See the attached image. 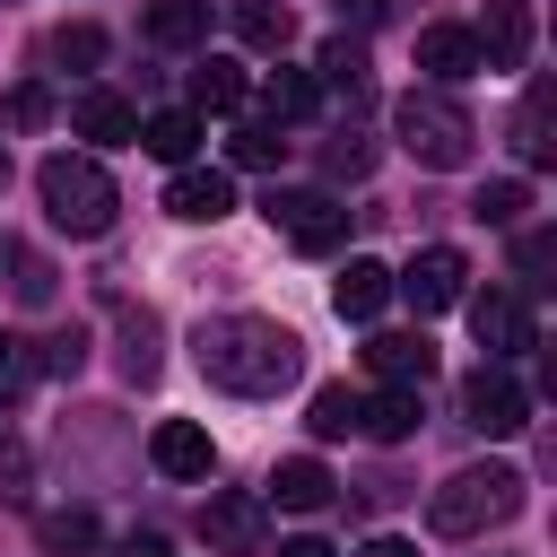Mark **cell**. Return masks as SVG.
Masks as SVG:
<instances>
[{"label": "cell", "mask_w": 557, "mask_h": 557, "mask_svg": "<svg viewBox=\"0 0 557 557\" xmlns=\"http://www.w3.org/2000/svg\"><path fill=\"white\" fill-rule=\"evenodd\" d=\"M191 357H200V374L218 383V392H235V400H270V392H287L296 383V331L287 322H270V313H209L200 331H191Z\"/></svg>", "instance_id": "1"}, {"label": "cell", "mask_w": 557, "mask_h": 557, "mask_svg": "<svg viewBox=\"0 0 557 557\" xmlns=\"http://www.w3.org/2000/svg\"><path fill=\"white\" fill-rule=\"evenodd\" d=\"M513 513H522V470H505V461H470L426 496V522L444 540H479V531H496Z\"/></svg>", "instance_id": "2"}, {"label": "cell", "mask_w": 557, "mask_h": 557, "mask_svg": "<svg viewBox=\"0 0 557 557\" xmlns=\"http://www.w3.org/2000/svg\"><path fill=\"white\" fill-rule=\"evenodd\" d=\"M392 131H400V148H409L418 165H435V174L470 165V139H479V122H470V104H461L453 87H409V96L392 104Z\"/></svg>", "instance_id": "3"}, {"label": "cell", "mask_w": 557, "mask_h": 557, "mask_svg": "<svg viewBox=\"0 0 557 557\" xmlns=\"http://www.w3.org/2000/svg\"><path fill=\"white\" fill-rule=\"evenodd\" d=\"M35 191H44V218H52L61 235H104L113 209H122V200H113V174H104L96 157H70V148L35 165Z\"/></svg>", "instance_id": "4"}, {"label": "cell", "mask_w": 557, "mask_h": 557, "mask_svg": "<svg viewBox=\"0 0 557 557\" xmlns=\"http://www.w3.org/2000/svg\"><path fill=\"white\" fill-rule=\"evenodd\" d=\"M270 226H278L296 252H339L348 209H339L331 191H270Z\"/></svg>", "instance_id": "5"}, {"label": "cell", "mask_w": 557, "mask_h": 557, "mask_svg": "<svg viewBox=\"0 0 557 557\" xmlns=\"http://www.w3.org/2000/svg\"><path fill=\"white\" fill-rule=\"evenodd\" d=\"M200 540H209L218 557H261V540H270V505L244 496V487H218V496L200 505Z\"/></svg>", "instance_id": "6"}, {"label": "cell", "mask_w": 557, "mask_h": 557, "mask_svg": "<svg viewBox=\"0 0 557 557\" xmlns=\"http://www.w3.org/2000/svg\"><path fill=\"white\" fill-rule=\"evenodd\" d=\"M461 418H470L479 435H522V426H531V392H522L505 366H479V374L461 383Z\"/></svg>", "instance_id": "7"}, {"label": "cell", "mask_w": 557, "mask_h": 557, "mask_svg": "<svg viewBox=\"0 0 557 557\" xmlns=\"http://www.w3.org/2000/svg\"><path fill=\"white\" fill-rule=\"evenodd\" d=\"M470 339L487 348V366H505V357L540 348V331H531V305H522V296H470Z\"/></svg>", "instance_id": "8"}, {"label": "cell", "mask_w": 557, "mask_h": 557, "mask_svg": "<svg viewBox=\"0 0 557 557\" xmlns=\"http://www.w3.org/2000/svg\"><path fill=\"white\" fill-rule=\"evenodd\" d=\"M461 278H470V270H461V252H453V244H426L392 287H400L418 313H453V305H461Z\"/></svg>", "instance_id": "9"}, {"label": "cell", "mask_w": 557, "mask_h": 557, "mask_svg": "<svg viewBox=\"0 0 557 557\" xmlns=\"http://www.w3.org/2000/svg\"><path fill=\"white\" fill-rule=\"evenodd\" d=\"M226 209H235V174H218V165H183L165 183V218H183V226H218Z\"/></svg>", "instance_id": "10"}, {"label": "cell", "mask_w": 557, "mask_h": 557, "mask_svg": "<svg viewBox=\"0 0 557 557\" xmlns=\"http://www.w3.org/2000/svg\"><path fill=\"white\" fill-rule=\"evenodd\" d=\"M470 35H479V70H522L531 61V9L522 0H487V17Z\"/></svg>", "instance_id": "11"}, {"label": "cell", "mask_w": 557, "mask_h": 557, "mask_svg": "<svg viewBox=\"0 0 557 557\" xmlns=\"http://www.w3.org/2000/svg\"><path fill=\"white\" fill-rule=\"evenodd\" d=\"M148 461H157L165 479H209V470H218V444H209V426H191V418H165V426L148 435Z\"/></svg>", "instance_id": "12"}, {"label": "cell", "mask_w": 557, "mask_h": 557, "mask_svg": "<svg viewBox=\"0 0 557 557\" xmlns=\"http://www.w3.org/2000/svg\"><path fill=\"white\" fill-rule=\"evenodd\" d=\"M418 70H426L435 87L479 78V35H470V26H418Z\"/></svg>", "instance_id": "13"}, {"label": "cell", "mask_w": 557, "mask_h": 557, "mask_svg": "<svg viewBox=\"0 0 557 557\" xmlns=\"http://www.w3.org/2000/svg\"><path fill=\"white\" fill-rule=\"evenodd\" d=\"M548 131H557V87H548V78H531V87H522V104H513V157H522V165H548V157H557V139H548Z\"/></svg>", "instance_id": "14"}, {"label": "cell", "mask_w": 557, "mask_h": 557, "mask_svg": "<svg viewBox=\"0 0 557 557\" xmlns=\"http://www.w3.org/2000/svg\"><path fill=\"white\" fill-rule=\"evenodd\" d=\"M331 305H339V322H374V313L392 305V270L357 252V261H348V270L331 278Z\"/></svg>", "instance_id": "15"}, {"label": "cell", "mask_w": 557, "mask_h": 557, "mask_svg": "<svg viewBox=\"0 0 557 557\" xmlns=\"http://www.w3.org/2000/svg\"><path fill=\"white\" fill-rule=\"evenodd\" d=\"M366 366L383 383H426L435 374V348H426V331H374L366 339Z\"/></svg>", "instance_id": "16"}, {"label": "cell", "mask_w": 557, "mask_h": 557, "mask_svg": "<svg viewBox=\"0 0 557 557\" xmlns=\"http://www.w3.org/2000/svg\"><path fill=\"white\" fill-rule=\"evenodd\" d=\"M357 435H374V444H409V435H418V383H383L374 400H357Z\"/></svg>", "instance_id": "17"}, {"label": "cell", "mask_w": 557, "mask_h": 557, "mask_svg": "<svg viewBox=\"0 0 557 557\" xmlns=\"http://www.w3.org/2000/svg\"><path fill=\"white\" fill-rule=\"evenodd\" d=\"M331 487H339V479H331L313 453H296V461H278V470H270V505H287V513H322V505H331Z\"/></svg>", "instance_id": "18"}, {"label": "cell", "mask_w": 557, "mask_h": 557, "mask_svg": "<svg viewBox=\"0 0 557 557\" xmlns=\"http://www.w3.org/2000/svg\"><path fill=\"white\" fill-rule=\"evenodd\" d=\"M148 44H157V52L209 44V0H157V9H148Z\"/></svg>", "instance_id": "19"}, {"label": "cell", "mask_w": 557, "mask_h": 557, "mask_svg": "<svg viewBox=\"0 0 557 557\" xmlns=\"http://www.w3.org/2000/svg\"><path fill=\"white\" fill-rule=\"evenodd\" d=\"M70 122H78V139H104V148H122V139H139V113H131L122 96H104V87H87Z\"/></svg>", "instance_id": "20"}, {"label": "cell", "mask_w": 557, "mask_h": 557, "mask_svg": "<svg viewBox=\"0 0 557 557\" xmlns=\"http://www.w3.org/2000/svg\"><path fill=\"white\" fill-rule=\"evenodd\" d=\"M139 148H148V157H165V165H183V157L200 148V113H191V104L148 113V122H139Z\"/></svg>", "instance_id": "21"}, {"label": "cell", "mask_w": 557, "mask_h": 557, "mask_svg": "<svg viewBox=\"0 0 557 557\" xmlns=\"http://www.w3.org/2000/svg\"><path fill=\"white\" fill-rule=\"evenodd\" d=\"M244 104V70L235 61H200L191 70V113H235Z\"/></svg>", "instance_id": "22"}, {"label": "cell", "mask_w": 557, "mask_h": 557, "mask_svg": "<svg viewBox=\"0 0 557 557\" xmlns=\"http://www.w3.org/2000/svg\"><path fill=\"white\" fill-rule=\"evenodd\" d=\"M235 35H244L252 52H278V44H287V9H278V0H235Z\"/></svg>", "instance_id": "23"}, {"label": "cell", "mask_w": 557, "mask_h": 557, "mask_svg": "<svg viewBox=\"0 0 557 557\" xmlns=\"http://www.w3.org/2000/svg\"><path fill=\"white\" fill-rule=\"evenodd\" d=\"M313 70H322V78H313V87H339V96H348V104H357V96H366V52H357V44H348V35H339V44H322V61H313Z\"/></svg>", "instance_id": "24"}, {"label": "cell", "mask_w": 557, "mask_h": 557, "mask_svg": "<svg viewBox=\"0 0 557 557\" xmlns=\"http://www.w3.org/2000/svg\"><path fill=\"white\" fill-rule=\"evenodd\" d=\"M313 104H322L313 70H270V122H305Z\"/></svg>", "instance_id": "25"}, {"label": "cell", "mask_w": 557, "mask_h": 557, "mask_svg": "<svg viewBox=\"0 0 557 557\" xmlns=\"http://www.w3.org/2000/svg\"><path fill=\"white\" fill-rule=\"evenodd\" d=\"M226 165L270 174V165H278V122H244V131H226Z\"/></svg>", "instance_id": "26"}, {"label": "cell", "mask_w": 557, "mask_h": 557, "mask_svg": "<svg viewBox=\"0 0 557 557\" xmlns=\"http://www.w3.org/2000/svg\"><path fill=\"white\" fill-rule=\"evenodd\" d=\"M122 374L131 383H157V313H131L122 322Z\"/></svg>", "instance_id": "27"}, {"label": "cell", "mask_w": 557, "mask_h": 557, "mask_svg": "<svg viewBox=\"0 0 557 557\" xmlns=\"http://www.w3.org/2000/svg\"><path fill=\"white\" fill-rule=\"evenodd\" d=\"M35 531H44V548H61V557H96V548H104V540H96V513H44Z\"/></svg>", "instance_id": "28"}, {"label": "cell", "mask_w": 557, "mask_h": 557, "mask_svg": "<svg viewBox=\"0 0 557 557\" xmlns=\"http://www.w3.org/2000/svg\"><path fill=\"white\" fill-rule=\"evenodd\" d=\"M305 426H313V435H357V392H348V383H322Z\"/></svg>", "instance_id": "29"}, {"label": "cell", "mask_w": 557, "mask_h": 557, "mask_svg": "<svg viewBox=\"0 0 557 557\" xmlns=\"http://www.w3.org/2000/svg\"><path fill=\"white\" fill-rule=\"evenodd\" d=\"M522 209H531V183H487V191L470 200V218H479V226H513Z\"/></svg>", "instance_id": "30"}, {"label": "cell", "mask_w": 557, "mask_h": 557, "mask_svg": "<svg viewBox=\"0 0 557 557\" xmlns=\"http://www.w3.org/2000/svg\"><path fill=\"white\" fill-rule=\"evenodd\" d=\"M513 270H522V287H548V270H557V235L531 226V235L513 244Z\"/></svg>", "instance_id": "31"}, {"label": "cell", "mask_w": 557, "mask_h": 557, "mask_svg": "<svg viewBox=\"0 0 557 557\" xmlns=\"http://www.w3.org/2000/svg\"><path fill=\"white\" fill-rule=\"evenodd\" d=\"M52 61H61V70H96V61H104V35H96V26H61V35H52Z\"/></svg>", "instance_id": "32"}, {"label": "cell", "mask_w": 557, "mask_h": 557, "mask_svg": "<svg viewBox=\"0 0 557 557\" xmlns=\"http://www.w3.org/2000/svg\"><path fill=\"white\" fill-rule=\"evenodd\" d=\"M366 165H374V148H366V139H357V131H348V139H331V148H322V174H331V183H357V174H366Z\"/></svg>", "instance_id": "33"}, {"label": "cell", "mask_w": 557, "mask_h": 557, "mask_svg": "<svg viewBox=\"0 0 557 557\" xmlns=\"http://www.w3.org/2000/svg\"><path fill=\"white\" fill-rule=\"evenodd\" d=\"M9 287H17V305H44V296H52V270H44L35 252H9Z\"/></svg>", "instance_id": "34"}, {"label": "cell", "mask_w": 557, "mask_h": 557, "mask_svg": "<svg viewBox=\"0 0 557 557\" xmlns=\"http://www.w3.org/2000/svg\"><path fill=\"white\" fill-rule=\"evenodd\" d=\"M26 374H35L26 339H17V331H0V400H17V392H26Z\"/></svg>", "instance_id": "35"}, {"label": "cell", "mask_w": 557, "mask_h": 557, "mask_svg": "<svg viewBox=\"0 0 557 557\" xmlns=\"http://www.w3.org/2000/svg\"><path fill=\"white\" fill-rule=\"evenodd\" d=\"M0 113H9V122H17V131H35V122H44V113H52V96H44V87H35V78H26V87H9V104H0Z\"/></svg>", "instance_id": "36"}, {"label": "cell", "mask_w": 557, "mask_h": 557, "mask_svg": "<svg viewBox=\"0 0 557 557\" xmlns=\"http://www.w3.org/2000/svg\"><path fill=\"white\" fill-rule=\"evenodd\" d=\"M122 557H165V540H157V531H131V540H122Z\"/></svg>", "instance_id": "37"}, {"label": "cell", "mask_w": 557, "mask_h": 557, "mask_svg": "<svg viewBox=\"0 0 557 557\" xmlns=\"http://www.w3.org/2000/svg\"><path fill=\"white\" fill-rule=\"evenodd\" d=\"M278 557H339V548H331V540H313V531H305V540H287V548H278Z\"/></svg>", "instance_id": "38"}, {"label": "cell", "mask_w": 557, "mask_h": 557, "mask_svg": "<svg viewBox=\"0 0 557 557\" xmlns=\"http://www.w3.org/2000/svg\"><path fill=\"white\" fill-rule=\"evenodd\" d=\"M339 17H357V26H374V17H383V0H339Z\"/></svg>", "instance_id": "39"}, {"label": "cell", "mask_w": 557, "mask_h": 557, "mask_svg": "<svg viewBox=\"0 0 557 557\" xmlns=\"http://www.w3.org/2000/svg\"><path fill=\"white\" fill-rule=\"evenodd\" d=\"M357 557H418V548H409V540H366Z\"/></svg>", "instance_id": "40"}, {"label": "cell", "mask_w": 557, "mask_h": 557, "mask_svg": "<svg viewBox=\"0 0 557 557\" xmlns=\"http://www.w3.org/2000/svg\"><path fill=\"white\" fill-rule=\"evenodd\" d=\"M0 191H9V148H0Z\"/></svg>", "instance_id": "41"}]
</instances>
